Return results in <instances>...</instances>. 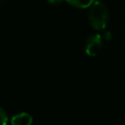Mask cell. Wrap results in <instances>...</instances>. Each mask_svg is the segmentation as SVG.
<instances>
[{"instance_id":"52a82bcc","label":"cell","mask_w":125,"mask_h":125,"mask_svg":"<svg viewBox=\"0 0 125 125\" xmlns=\"http://www.w3.org/2000/svg\"><path fill=\"white\" fill-rule=\"evenodd\" d=\"M105 37H106V39H108V38H110V32H106L105 34Z\"/></svg>"},{"instance_id":"3957f363","label":"cell","mask_w":125,"mask_h":125,"mask_svg":"<svg viewBox=\"0 0 125 125\" xmlns=\"http://www.w3.org/2000/svg\"><path fill=\"white\" fill-rule=\"evenodd\" d=\"M11 123L12 125H31L32 117L30 114L26 112H21V113H19L13 116Z\"/></svg>"},{"instance_id":"7a4b0ae2","label":"cell","mask_w":125,"mask_h":125,"mask_svg":"<svg viewBox=\"0 0 125 125\" xmlns=\"http://www.w3.org/2000/svg\"><path fill=\"white\" fill-rule=\"evenodd\" d=\"M103 47L102 36L100 34H92L88 37L85 44V52L89 56H97Z\"/></svg>"},{"instance_id":"6da1fadb","label":"cell","mask_w":125,"mask_h":125,"mask_svg":"<svg viewBox=\"0 0 125 125\" xmlns=\"http://www.w3.org/2000/svg\"><path fill=\"white\" fill-rule=\"evenodd\" d=\"M88 19L95 29H103L108 21V11L106 6L101 1H95L89 10Z\"/></svg>"},{"instance_id":"8992f818","label":"cell","mask_w":125,"mask_h":125,"mask_svg":"<svg viewBox=\"0 0 125 125\" xmlns=\"http://www.w3.org/2000/svg\"><path fill=\"white\" fill-rule=\"evenodd\" d=\"M62 1H64V0H48V2L52 5H58V4L62 3Z\"/></svg>"},{"instance_id":"5b68a950","label":"cell","mask_w":125,"mask_h":125,"mask_svg":"<svg viewBox=\"0 0 125 125\" xmlns=\"http://www.w3.org/2000/svg\"><path fill=\"white\" fill-rule=\"evenodd\" d=\"M0 116H1V125H7L8 124V114L6 113L4 108L0 109Z\"/></svg>"},{"instance_id":"277c9868","label":"cell","mask_w":125,"mask_h":125,"mask_svg":"<svg viewBox=\"0 0 125 125\" xmlns=\"http://www.w3.org/2000/svg\"><path fill=\"white\" fill-rule=\"evenodd\" d=\"M69 5L74 6L76 8L85 9L87 7H91V5L95 2V0H64Z\"/></svg>"}]
</instances>
